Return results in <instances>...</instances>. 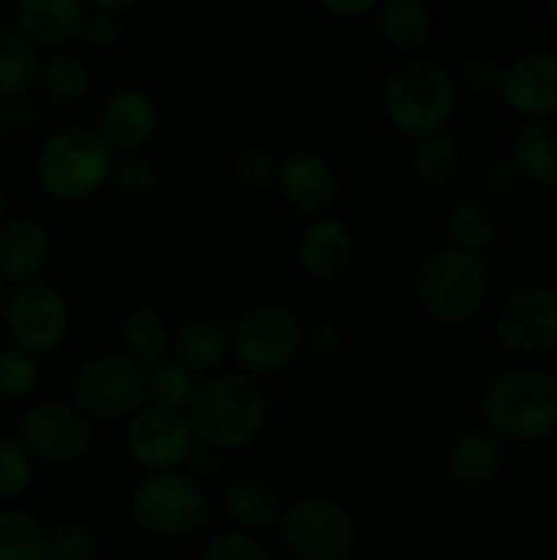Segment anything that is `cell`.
<instances>
[{"instance_id":"1","label":"cell","mask_w":557,"mask_h":560,"mask_svg":"<svg viewBox=\"0 0 557 560\" xmlns=\"http://www.w3.org/2000/svg\"><path fill=\"white\" fill-rule=\"evenodd\" d=\"M186 421L202 446L233 452L257 441L268 421L265 388L246 372L202 381L186 408Z\"/></svg>"},{"instance_id":"2","label":"cell","mask_w":557,"mask_h":560,"mask_svg":"<svg viewBox=\"0 0 557 560\" xmlns=\"http://www.w3.org/2000/svg\"><path fill=\"white\" fill-rule=\"evenodd\" d=\"M486 430L517 443L541 441L557 430V381L538 370H508L484 388Z\"/></svg>"},{"instance_id":"3","label":"cell","mask_w":557,"mask_h":560,"mask_svg":"<svg viewBox=\"0 0 557 560\" xmlns=\"http://www.w3.org/2000/svg\"><path fill=\"white\" fill-rule=\"evenodd\" d=\"M112 162V151L96 129L71 124L44 140L36 159V175L49 197L58 202H80L109 184Z\"/></svg>"},{"instance_id":"4","label":"cell","mask_w":557,"mask_h":560,"mask_svg":"<svg viewBox=\"0 0 557 560\" xmlns=\"http://www.w3.org/2000/svg\"><path fill=\"white\" fill-rule=\"evenodd\" d=\"M457 104L453 74L437 60H410L382 88L386 118L402 135L424 140L446 129Z\"/></svg>"},{"instance_id":"5","label":"cell","mask_w":557,"mask_h":560,"mask_svg":"<svg viewBox=\"0 0 557 560\" xmlns=\"http://www.w3.org/2000/svg\"><path fill=\"white\" fill-rule=\"evenodd\" d=\"M489 288V273L478 255L459 249H440L426 257L415 277L418 301L431 317L459 323L481 310Z\"/></svg>"},{"instance_id":"6","label":"cell","mask_w":557,"mask_h":560,"mask_svg":"<svg viewBox=\"0 0 557 560\" xmlns=\"http://www.w3.org/2000/svg\"><path fill=\"white\" fill-rule=\"evenodd\" d=\"M304 348V326L293 310L262 304L229 326V353L246 375H273L293 364Z\"/></svg>"},{"instance_id":"7","label":"cell","mask_w":557,"mask_h":560,"mask_svg":"<svg viewBox=\"0 0 557 560\" xmlns=\"http://www.w3.org/2000/svg\"><path fill=\"white\" fill-rule=\"evenodd\" d=\"M71 399L74 408L91 419L120 421L137 416L147 399V370L129 355H96L76 370Z\"/></svg>"},{"instance_id":"8","label":"cell","mask_w":557,"mask_h":560,"mask_svg":"<svg viewBox=\"0 0 557 560\" xmlns=\"http://www.w3.org/2000/svg\"><path fill=\"white\" fill-rule=\"evenodd\" d=\"M131 514L145 534L178 539L208 520V498L194 479L183 474H153L131 498Z\"/></svg>"},{"instance_id":"9","label":"cell","mask_w":557,"mask_h":560,"mask_svg":"<svg viewBox=\"0 0 557 560\" xmlns=\"http://www.w3.org/2000/svg\"><path fill=\"white\" fill-rule=\"evenodd\" d=\"M282 539L298 560H347L355 550V523L342 503L306 495L284 512Z\"/></svg>"},{"instance_id":"10","label":"cell","mask_w":557,"mask_h":560,"mask_svg":"<svg viewBox=\"0 0 557 560\" xmlns=\"http://www.w3.org/2000/svg\"><path fill=\"white\" fill-rule=\"evenodd\" d=\"M5 334L14 348L31 355H49L66 342L71 328V312L60 290L52 284L31 282L11 290L3 310Z\"/></svg>"},{"instance_id":"11","label":"cell","mask_w":557,"mask_h":560,"mask_svg":"<svg viewBox=\"0 0 557 560\" xmlns=\"http://www.w3.org/2000/svg\"><path fill=\"white\" fill-rule=\"evenodd\" d=\"M93 432L87 416L74 405L38 402L27 408L20 424V443L31 452L33 459L47 465L74 463L91 448Z\"/></svg>"},{"instance_id":"12","label":"cell","mask_w":557,"mask_h":560,"mask_svg":"<svg viewBox=\"0 0 557 560\" xmlns=\"http://www.w3.org/2000/svg\"><path fill=\"white\" fill-rule=\"evenodd\" d=\"M194 435L186 413L162 408H142L131 416L126 430V452L151 474H175L194 454Z\"/></svg>"},{"instance_id":"13","label":"cell","mask_w":557,"mask_h":560,"mask_svg":"<svg viewBox=\"0 0 557 560\" xmlns=\"http://www.w3.org/2000/svg\"><path fill=\"white\" fill-rule=\"evenodd\" d=\"M495 331L517 353H544L557 348V288L530 284L502 301Z\"/></svg>"},{"instance_id":"14","label":"cell","mask_w":557,"mask_h":560,"mask_svg":"<svg viewBox=\"0 0 557 560\" xmlns=\"http://www.w3.org/2000/svg\"><path fill=\"white\" fill-rule=\"evenodd\" d=\"M500 96L511 113L528 120L555 118L557 113V55L528 52L506 66Z\"/></svg>"},{"instance_id":"15","label":"cell","mask_w":557,"mask_h":560,"mask_svg":"<svg viewBox=\"0 0 557 560\" xmlns=\"http://www.w3.org/2000/svg\"><path fill=\"white\" fill-rule=\"evenodd\" d=\"M158 129L156 102L140 88H120L104 102L96 131L112 153L131 156L153 140Z\"/></svg>"},{"instance_id":"16","label":"cell","mask_w":557,"mask_h":560,"mask_svg":"<svg viewBox=\"0 0 557 560\" xmlns=\"http://www.w3.org/2000/svg\"><path fill=\"white\" fill-rule=\"evenodd\" d=\"M278 189L295 211L322 217L339 197V178L331 164L311 151H295L278 162Z\"/></svg>"},{"instance_id":"17","label":"cell","mask_w":557,"mask_h":560,"mask_svg":"<svg viewBox=\"0 0 557 560\" xmlns=\"http://www.w3.org/2000/svg\"><path fill=\"white\" fill-rule=\"evenodd\" d=\"M11 25L33 47H66L85 31L87 5L80 0H20L11 11Z\"/></svg>"},{"instance_id":"18","label":"cell","mask_w":557,"mask_h":560,"mask_svg":"<svg viewBox=\"0 0 557 560\" xmlns=\"http://www.w3.org/2000/svg\"><path fill=\"white\" fill-rule=\"evenodd\" d=\"M49 233L36 219H9L0 230V279L14 284L36 282L38 273L47 268Z\"/></svg>"},{"instance_id":"19","label":"cell","mask_w":557,"mask_h":560,"mask_svg":"<svg viewBox=\"0 0 557 560\" xmlns=\"http://www.w3.org/2000/svg\"><path fill=\"white\" fill-rule=\"evenodd\" d=\"M349 257H353V235L339 219H317L300 238V268L315 279H331L342 273Z\"/></svg>"},{"instance_id":"20","label":"cell","mask_w":557,"mask_h":560,"mask_svg":"<svg viewBox=\"0 0 557 560\" xmlns=\"http://www.w3.org/2000/svg\"><path fill=\"white\" fill-rule=\"evenodd\" d=\"M502 448L500 438L486 427L467 430L451 443L448 452V474L462 487H484L500 474Z\"/></svg>"},{"instance_id":"21","label":"cell","mask_w":557,"mask_h":560,"mask_svg":"<svg viewBox=\"0 0 557 560\" xmlns=\"http://www.w3.org/2000/svg\"><path fill=\"white\" fill-rule=\"evenodd\" d=\"M511 159L522 178L557 189V118L530 120L513 140Z\"/></svg>"},{"instance_id":"22","label":"cell","mask_w":557,"mask_h":560,"mask_svg":"<svg viewBox=\"0 0 557 560\" xmlns=\"http://www.w3.org/2000/svg\"><path fill=\"white\" fill-rule=\"evenodd\" d=\"M375 25L382 42L391 44L399 52H415L429 42L435 31L431 11L420 0H386L377 3Z\"/></svg>"},{"instance_id":"23","label":"cell","mask_w":557,"mask_h":560,"mask_svg":"<svg viewBox=\"0 0 557 560\" xmlns=\"http://www.w3.org/2000/svg\"><path fill=\"white\" fill-rule=\"evenodd\" d=\"M120 342H123L126 350L123 355H129L142 370H151V366L169 359L173 334H169L167 320L156 310L137 306V310L126 315L123 326H120Z\"/></svg>"},{"instance_id":"24","label":"cell","mask_w":557,"mask_h":560,"mask_svg":"<svg viewBox=\"0 0 557 560\" xmlns=\"http://www.w3.org/2000/svg\"><path fill=\"white\" fill-rule=\"evenodd\" d=\"M169 353L191 372L213 370L229 355V328L213 320L183 323L173 331Z\"/></svg>"},{"instance_id":"25","label":"cell","mask_w":557,"mask_h":560,"mask_svg":"<svg viewBox=\"0 0 557 560\" xmlns=\"http://www.w3.org/2000/svg\"><path fill=\"white\" fill-rule=\"evenodd\" d=\"M224 512L238 528L268 530L278 523V495L257 479H238L224 492Z\"/></svg>"},{"instance_id":"26","label":"cell","mask_w":557,"mask_h":560,"mask_svg":"<svg viewBox=\"0 0 557 560\" xmlns=\"http://www.w3.org/2000/svg\"><path fill=\"white\" fill-rule=\"evenodd\" d=\"M38 52L14 25L0 22V102L16 98L36 85Z\"/></svg>"},{"instance_id":"27","label":"cell","mask_w":557,"mask_h":560,"mask_svg":"<svg viewBox=\"0 0 557 560\" xmlns=\"http://www.w3.org/2000/svg\"><path fill=\"white\" fill-rule=\"evenodd\" d=\"M91 71L76 55H49L38 63L36 88L44 98L55 104H74L91 91Z\"/></svg>"},{"instance_id":"28","label":"cell","mask_w":557,"mask_h":560,"mask_svg":"<svg viewBox=\"0 0 557 560\" xmlns=\"http://www.w3.org/2000/svg\"><path fill=\"white\" fill-rule=\"evenodd\" d=\"M446 233L451 238V249L481 255L495 241V213L481 200H459L446 217Z\"/></svg>"},{"instance_id":"29","label":"cell","mask_w":557,"mask_h":560,"mask_svg":"<svg viewBox=\"0 0 557 560\" xmlns=\"http://www.w3.org/2000/svg\"><path fill=\"white\" fill-rule=\"evenodd\" d=\"M0 560H49V534L33 514L0 509Z\"/></svg>"},{"instance_id":"30","label":"cell","mask_w":557,"mask_h":560,"mask_svg":"<svg viewBox=\"0 0 557 560\" xmlns=\"http://www.w3.org/2000/svg\"><path fill=\"white\" fill-rule=\"evenodd\" d=\"M197 386H200L197 372L175 361L173 355L147 370V399H151V408L186 413L191 397L197 394Z\"/></svg>"},{"instance_id":"31","label":"cell","mask_w":557,"mask_h":560,"mask_svg":"<svg viewBox=\"0 0 557 560\" xmlns=\"http://www.w3.org/2000/svg\"><path fill=\"white\" fill-rule=\"evenodd\" d=\"M459 170V148L451 135L437 131V135L418 140L413 151V173L426 186H442L457 175Z\"/></svg>"},{"instance_id":"32","label":"cell","mask_w":557,"mask_h":560,"mask_svg":"<svg viewBox=\"0 0 557 560\" xmlns=\"http://www.w3.org/2000/svg\"><path fill=\"white\" fill-rule=\"evenodd\" d=\"M42 381L36 355L20 348H0V394L9 399H22L33 394Z\"/></svg>"},{"instance_id":"33","label":"cell","mask_w":557,"mask_h":560,"mask_svg":"<svg viewBox=\"0 0 557 560\" xmlns=\"http://www.w3.org/2000/svg\"><path fill=\"white\" fill-rule=\"evenodd\" d=\"M98 536L85 523H63L49 534V560H96Z\"/></svg>"},{"instance_id":"34","label":"cell","mask_w":557,"mask_h":560,"mask_svg":"<svg viewBox=\"0 0 557 560\" xmlns=\"http://www.w3.org/2000/svg\"><path fill=\"white\" fill-rule=\"evenodd\" d=\"M33 463L20 441H0V498H16L31 487Z\"/></svg>"},{"instance_id":"35","label":"cell","mask_w":557,"mask_h":560,"mask_svg":"<svg viewBox=\"0 0 557 560\" xmlns=\"http://www.w3.org/2000/svg\"><path fill=\"white\" fill-rule=\"evenodd\" d=\"M109 184L123 197H145L156 189V170L142 156H120L109 170Z\"/></svg>"},{"instance_id":"36","label":"cell","mask_w":557,"mask_h":560,"mask_svg":"<svg viewBox=\"0 0 557 560\" xmlns=\"http://www.w3.org/2000/svg\"><path fill=\"white\" fill-rule=\"evenodd\" d=\"M235 178L251 189H265L278 180V162L265 148H246L235 159Z\"/></svg>"},{"instance_id":"37","label":"cell","mask_w":557,"mask_h":560,"mask_svg":"<svg viewBox=\"0 0 557 560\" xmlns=\"http://www.w3.org/2000/svg\"><path fill=\"white\" fill-rule=\"evenodd\" d=\"M502 74H506V69L489 55H473V58L462 60V66H459V82L475 96L500 93Z\"/></svg>"},{"instance_id":"38","label":"cell","mask_w":557,"mask_h":560,"mask_svg":"<svg viewBox=\"0 0 557 560\" xmlns=\"http://www.w3.org/2000/svg\"><path fill=\"white\" fill-rule=\"evenodd\" d=\"M200 560H271V556L251 536L218 534L208 541Z\"/></svg>"},{"instance_id":"39","label":"cell","mask_w":557,"mask_h":560,"mask_svg":"<svg viewBox=\"0 0 557 560\" xmlns=\"http://www.w3.org/2000/svg\"><path fill=\"white\" fill-rule=\"evenodd\" d=\"M120 36H123V25H120V20L96 14V11L87 9V22H85V31H82V38H85L93 49H112L115 44L120 42Z\"/></svg>"},{"instance_id":"40","label":"cell","mask_w":557,"mask_h":560,"mask_svg":"<svg viewBox=\"0 0 557 560\" xmlns=\"http://www.w3.org/2000/svg\"><path fill=\"white\" fill-rule=\"evenodd\" d=\"M519 178H522V175H519L513 159H497V162H491L489 167L484 170V189L489 191V195L502 197L508 195V191L517 189Z\"/></svg>"},{"instance_id":"41","label":"cell","mask_w":557,"mask_h":560,"mask_svg":"<svg viewBox=\"0 0 557 560\" xmlns=\"http://www.w3.org/2000/svg\"><path fill=\"white\" fill-rule=\"evenodd\" d=\"M320 9L336 16H364L375 14L377 3H371V0H325V3H320Z\"/></svg>"},{"instance_id":"42","label":"cell","mask_w":557,"mask_h":560,"mask_svg":"<svg viewBox=\"0 0 557 560\" xmlns=\"http://www.w3.org/2000/svg\"><path fill=\"white\" fill-rule=\"evenodd\" d=\"M87 9L96 11V14L115 16V20H120V16L129 14V11L137 9V0H93V3L87 5Z\"/></svg>"},{"instance_id":"43","label":"cell","mask_w":557,"mask_h":560,"mask_svg":"<svg viewBox=\"0 0 557 560\" xmlns=\"http://www.w3.org/2000/svg\"><path fill=\"white\" fill-rule=\"evenodd\" d=\"M311 342H315V348L320 353H333L339 348V331L333 326H317Z\"/></svg>"},{"instance_id":"44","label":"cell","mask_w":557,"mask_h":560,"mask_svg":"<svg viewBox=\"0 0 557 560\" xmlns=\"http://www.w3.org/2000/svg\"><path fill=\"white\" fill-rule=\"evenodd\" d=\"M546 22H549L552 31L557 33V0H552V3L546 5Z\"/></svg>"},{"instance_id":"45","label":"cell","mask_w":557,"mask_h":560,"mask_svg":"<svg viewBox=\"0 0 557 560\" xmlns=\"http://www.w3.org/2000/svg\"><path fill=\"white\" fill-rule=\"evenodd\" d=\"M5 213H9V206H5V195H3V189H0V230H3L5 222H9V219H5Z\"/></svg>"},{"instance_id":"46","label":"cell","mask_w":557,"mask_h":560,"mask_svg":"<svg viewBox=\"0 0 557 560\" xmlns=\"http://www.w3.org/2000/svg\"><path fill=\"white\" fill-rule=\"evenodd\" d=\"M9 299H11V293L3 288V279H0V310H5V304H9Z\"/></svg>"},{"instance_id":"47","label":"cell","mask_w":557,"mask_h":560,"mask_svg":"<svg viewBox=\"0 0 557 560\" xmlns=\"http://www.w3.org/2000/svg\"><path fill=\"white\" fill-rule=\"evenodd\" d=\"M3 137H5V113L0 109V142H3Z\"/></svg>"},{"instance_id":"48","label":"cell","mask_w":557,"mask_h":560,"mask_svg":"<svg viewBox=\"0 0 557 560\" xmlns=\"http://www.w3.org/2000/svg\"><path fill=\"white\" fill-rule=\"evenodd\" d=\"M0 348H3V345H0Z\"/></svg>"}]
</instances>
